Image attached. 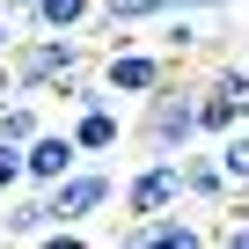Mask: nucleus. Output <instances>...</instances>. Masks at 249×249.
Segmentation results:
<instances>
[{"mask_svg":"<svg viewBox=\"0 0 249 249\" xmlns=\"http://www.w3.org/2000/svg\"><path fill=\"white\" fill-rule=\"evenodd\" d=\"M95 44H88V30H73V37H52V30H30V37H15V52H8V66H15V81H22V95H59L66 81H81V73H95Z\"/></svg>","mask_w":249,"mask_h":249,"instance_id":"1","label":"nucleus"},{"mask_svg":"<svg viewBox=\"0 0 249 249\" xmlns=\"http://www.w3.org/2000/svg\"><path fill=\"white\" fill-rule=\"evenodd\" d=\"M132 140H140L147 154H183V147H198V88L169 73L154 95H140Z\"/></svg>","mask_w":249,"mask_h":249,"instance_id":"2","label":"nucleus"},{"mask_svg":"<svg viewBox=\"0 0 249 249\" xmlns=\"http://www.w3.org/2000/svg\"><path fill=\"white\" fill-rule=\"evenodd\" d=\"M110 205H117L110 161H81V169H66V176L52 183V220H59V227H88V220L110 213Z\"/></svg>","mask_w":249,"mask_h":249,"instance_id":"3","label":"nucleus"},{"mask_svg":"<svg viewBox=\"0 0 249 249\" xmlns=\"http://www.w3.org/2000/svg\"><path fill=\"white\" fill-rule=\"evenodd\" d=\"M117 198H124V220L176 213V205H183V161H176V154H147L132 176L117 183Z\"/></svg>","mask_w":249,"mask_h":249,"instance_id":"4","label":"nucleus"},{"mask_svg":"<svg viewBox=\"0 0 249 249\" xmlns=\"http://www.w3.org/2000/svg\"><path fill=\"white\" fill-rule=\"evenodd\" d=\"M95 81H103L117 103H124V95L140 103V95H154V88L169 81V52H140L132 37H124V44H103V59H95Z\"/></svg>","mask_w":249,"mask_h":249,"instance_id":"5","label":"nucleus"},{"mask_svg":"<svg viewBox=\"0 0 249 249\" xmlns=\"http://www.w3.org/2000/svg\"><path fill=\"white\" fill-rule=\"evenodd\" d=\"M22 161H30V183H37V191H52L66 169H81V147H73V132H66V124H44V132L22 147Z\"/></svg>","mask_w":249,"mask_h":249,"instance_id":"6","label":"nucleus"},{"mask_svg":"<svg viewBox=\"0 0 249 249\" xmlns=\"http://www.w3.org/2000/svg\"><path fill=\"white\" fill-rule=\"evenodd\" d=\"M66 132H73L81 161H103V154L124 147V117H117V103H103V110H73V117H66Z\"/></svg>","mask_w":249,"mask_h":249,"instance_id":"7","label":"nucleus"},{"mask_svg":"<svg viewBox=\"0 0 249 249\" xmlns=\"http://www.w3.org/2000/svg\"><path fill=\"white\" fill-rule=\"evenodd\" d=\"M176 161H183V198H198V205H220V213H227V205L242 198V191L227 183V169H220V154H198V147H183Z\"/></svg>","mask_w":249,"mask_h":249,"instance_id":"8","label":"nucleus"},{"mask_svg":"<svg viewBox=\"0 0 249 249\" xmlns=\"http://www.w3.org/2000/svg\"><path fill=\"white\" fill-rule=\"evenodd\" d=\"M44 227H59V220H52V191L22 183V191L8 198V213H0V234H8V242H37Z\"/></svg>","mask_w":249,"mask_h":249,"instance_id":"9","label":"nucleus"},{"mask_svg":"<svg viewBox=\"0 0 249 249\" xmlns=\"http://www.w3.org/2000/svg\"><path fill=\"white\" fill-rule=\"evenodd\" d=\"M103 15V0H37V8L22 15V30H52V37H73Z\"/></svg>","mask_w":249,"mask_h":249,"instance_id":"10","label":"nucleus"},{"mask_svg":"<svg viewBox=\"0 0 249 249\" xmlns=\"http://www.w3.org/2000/svg\"><path fill=\"white\" fill-rule=\"evenodd\" d=\"M154 37H161L169 59H183V52L205 44V15H198V8H169V15H154Z\"/></svg>","mask_w":249,"mask_h":249,"instance_id":"11","label":"nucleus"},{"mask_svg":"<svg viewBox=\"0 0 249 249\" xmlns=\"http://www.w3.org/2000/svg\"><path fill=\"white\" fill-rule=\"evenodd\" d=\"M147 249H213V234L198 220H183V205H176V213H154L147 220Z\"/></svg>","mask_w":249,"mask_h":249,"instance_id":"12","label":"nucleus"},{"mask_svg":"<svg viewBox=\"0 0 249 249\" xmlns=\"http://www.w3.org/2000/svg\"><path fill=\"white\" fill-rule=\"evenodd\" d=\"M37 132H44V110H37V95H8V103H0V140L30 147Z\"/></svg>","mask_w":249,"mask_h":249,"instance_id":"13","label":"nucleus"},{"mask_svg":"<svg viewBox=\"0 0 249 249\" xmlns=\"http://www.w3.org/2000/svg\"><path fill=\"white\" fill-rule=\"evenodd\" d=\"M213 154H220V169H227V183H234V191L249 198V117L234 124V132H220V140H213Z\"/></svg>","mask_w":249,"mask_h":249,"instance_id":"14","label":"nucleus"},{"mask_svg":"<svg viewBox=\"0 0 249 249\" xmlns=\"http://www.w3.org/2000/svg\"><path fill=\"white\" fill-rule=\"evenodd\" d=\"M234 124H242V110L205 81V88H198V140H220V132H234Z\"/></svg>","mask_w":249,"mask_h":249,"instance_id":"15","label":"nucleus"},{"mask_svg":"<svg viewBox=\"0 0 249 249\" xmlns=\"http://www.w3.org/2000/svg\"><path fill=\"white\" fill-rule=\"evenodd\" d=\"M213 88H220V95H227V103H234V110L249 117V66H234V59H220V66H213Z\"/></svg>","mask_w":249,"mask_h":249,"instance_id":"16","label":"nucleus"},{"mask_svg":"<svg viewBox=\"0 0 249 249\" xmlns=\"http://www.w3.org/2000/svg\"><path fill=\"white\" fill-rule=\"evenodd\" d=\"M213 249H249V198H234V205H227V220H220Z\"/></svg>","mask_w":249,"mask_h":249,"instance_id":"17","label":"nucleus"},{"mask_svg":"<svg viewBox=\"0 0 249 249\" xmlns=\"http://www.w3.org/2000/svg\"><path fill=\"white\" fill-rule=\"evenodd\" d=\"M103 15L132 30V22H154V15H169V0H103Z\"/></svg>","mask_w":249,"mask_h":249,"instance_id":"18","label":"nucleus"},{"mask_svg":"<svg viewBox=\"0 0 249 249\" xmlns=\"http://www.w3.org/2000/svg\"><path fill=\"white\" fill-rule=\"evenodd\" d=\"M22 183H30V161H22V147H15V140H0V198H15Z\"/></svg>","mask_w":249,"mask_h":249,"instance_id":"19","label":"nucleus"},{"mask_svg":"<svg viewBox=\"0 0 249 249\" xmlns=\"http://www.w3.org/2000/svg\"><path fill=\"white\" fill-rule=\"evenodd\" d=\"M30 249H88V234H81V227H44Z\"/></svg>","mask_w":249,"mask_h":249,"instance_id":"20","label":"nucleus"},{"mask_svg":"<svg viewBox=\"0 0 249 249\" xmlns=\"http://www.w3.org/2000/svg\"><path fill=\"white\" fill-rule=\"evenodd\" d=\"M15 30H22V22H15L8 8H0V59H8V52H15Z\"/></svg>","mask_w":249,"mask_h":249,"instance_id":"21","label":"nucleus"},{"mask_svg":"<svg viewBox=\"0 0 249 249\" xmlns=\"http://www.w3.org/2000/svg\"><path fill=\"white\" fill-rule=\"evenodd\" d=\"M169 8H198V15H220V8H234V0H169Z\"/></svg>","mask_w":249,"mask_h":249,"instance_id":"22","label":"nucleus"},{"mask_svg":"<svg viewBox=\"0 0 249 249\" xmlns=\"http://www.w3.org/2000/svg\"><path fill=\"white\" fill-rule=\"evenodd\" d=\"M0 8H8V15H15V22H22V15H30V8H37V0H0Z\"/></svg>","mask_w":249,"mask_h":249,"instance_id":"23","label":"nucleus"},{"mask_svg":"<svg viewBox=\"0 0 249 249\" xmlns=\"http://www.w3.org/2000/svg\"><path fill=\"white\" fill-rule=\"evenodd\" d=\"M0 249H8V242H0Z\"/></svg>","mask_w":249,"mask_h":249,"instance_id":"24","label":"nucleus"}]
</instances>
